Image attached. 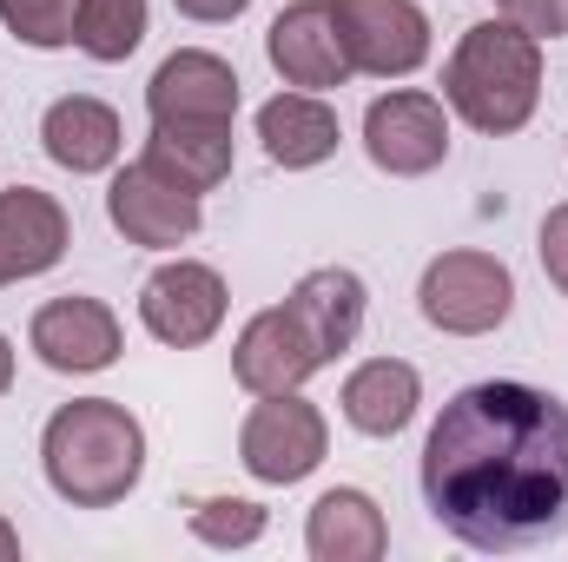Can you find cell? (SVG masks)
I'll return each instance as SVG.
<instances>
[{"mask_svg":"<svg viewBox=\"0 0 568 562\" xmlns=\"http://www.w3.org/2000/svg\"><path fill=\"white\" fill-rule=\"evenodd\" d=\"M40 145H47V159L67 165V172H106V165L120 159V113H113L106 100H93V93H67V100L47 107Z\"/></svg>","mask_w":568,"mask_h":562,"instance_id":"2e32d148","label":"cell"},{"mask_svg":"<svg viewBox=\"0 0 568 562\" xmlns=\"http://www.w3.org/2000/svg\"><path fill=\"white\" fill-rule=\"evenodd\" d=\"M284 304L297 311V324L311 331L317 358L331 364V358H344V351L357 344L364 311H371V291H364V279H357L351 265H317V272H304V279L291 284Z\"/></svg>","mask_w":568,"mask_h":562,"instance_id":"9a60e30c","label":"cell"},{"mask_svg":"<svg viewBox=\"0 0 568 562\" xmlns=\"http://www.w3.org/2000/svg\"><path fill=\"white\" fill-rule=\"evenodd\" d=\"M351 73L404 80L429 60V13L417 0H331Z\"/></svg>","mask_w":568,"mask_h":562,"instance_id":"5b68a950","label":"cell"},{"mask_svg":"<svg viewBox=\"0 0 568 562\" xmlns=\"http://www.w3.org/2000/svg\"><path fill=\"white\" fill-rule=\"evenodd\" d=\"M503 13H509L523 33H536V40L568 33V0H503Z\"/></svg>","mask_w":568,"mask_h":562,"instance_id":"cb8c5ba5","label":"cell"},{"mask_svg":"<svg viewBox=\"0 0 568 562\" xmlns=\"http://www.w3.org/2000/svg\"><path fill=\"white\" fill-rule=\"evenodd\" d=\"M140 324L159 344H172V351L205 344V338L225 324V279H219L212 265H199V259L159 265L140 291Z\"/></svg>","mask_w":568,"mask_h":562,"instance_id":"9c48e42d","label":"cell"},{"mask_svg":"<svg viewBox=\"0 0 568 562\" xmlns=\"http://www.w3.org/2000/svg\"><path fill=\"white\" fill-rule=\"evenodd\" d=\"M7 384H13V344L0 338V398H7Z\"/></svg>","mask_w":568,"mask_h":562,"instance_id":"83f0119b","label":"cell"},{"mask_svg":"<svg viewBox=\"0 0 568 562\" xmlns=\"http://www.w3.org/2000/svg\"><path fill=\"white\" fill-rule=\"evenodd\" d=\"M443 100L456 107L463 127L489 140L523 133L542 100V40L523 33L516 20H476L443 60Z\"/></svg>","mask_w":568,"mask_h":562,"instance_id":"3957f363","label":"cell"},{"mask_svg":"<svg viewBox=\"0 0 568 562\" xmlns=\"http://www.w3.org/2000/svg\"><path fill=\"white\" fill-rule=\"evenodd\" d=\"M304 550H311L317 562H377L384 550H390L384 510H377L364 490H324V496L311 503Z\"/></svg>","mask_w":568,"mask_h":562,"instance_id":"e0dca14e","label":"cell"},{"mask_svg":"<svg viewBox=\"0 0 568 562\" xmlns=\"http://www.w3.org/2000/svg\"><path fill=\"white\" fill-rule=\"evenodd\" d=\"M40 463L53 496H67L73 510H113L145 470V430L113 398H73L40 430Z\"/></svg>","mask_w":568,"mask_h":562,"instance_id":"7a4b0ae2","label":"cell"},{"mask_svg":"<svg viewBox=\"0 0 568 562\" xmlns=\"http://www.w3.org/2000/svg\"><path fill=\"white\" fill-rule=\"evenodd\" d=\"M258 140L272 152V165L284 172H311V165H324L331 152H337V113L317 100V93H278V100H265L258 107Z\"/></svg>","mask_w":568,"mask_h":562,"instance_id":"ffe728a7","label":"cell"},{"mask_svg":"<svg viewBox=\"0 0 568 562\" xmlns=\"http://www.w3.org/2000/svg\"><path fill=\"white\" fill-rule=\"evenodd\" d=\"M536 252H542V272L556 279V291L568 298V205H549V219H542V239H536Z\"/></svg>","mask_w":568,"mask_h":562,"instance_id":"d4e9b609","label":"cell"},{"mask_svg":"<svg viewBox=\"0 0 568 562\" xmlns=\"http://www.w3.org/2000/svg\"><path fill=\"white\" fill-rule=\"evenodd\" d=\"M429 516L483 556H523L568 530V404L536 384H469L424 436Z\"/></svg>","mask_w":568,"mask_h":562,"instance_id":"6da1fadb","label":"cell"},{"mask_svg":"<svg viewBox=\"0 0 568 562\" xmlns=\"http://www.w3.org/2000/svg\"><path fill=\"white\" fill-rule=\"evenodd\" d=\"M232 371H239V384H245L252 398H278V391H297L311 371H324V358H317L311 331L297 324V311H291V304H272V311H258V318L239 331Z\"/></svg>","mask_w":568,"mask_h":562,"instance_id":"8fae6325","label":"cell"},{"mask_svg":"<svg viewBox=\"0 0 568 562\" xmlns=\"http://www.w3.org/2000/svg\"><path fill=\"white\" fill-rule=\"evenodd\" d=\"M73 7L80 0H0V27L40 53L53 47H73Z\"/></svg>","mask_w":568,"mask_h":562,"instance_id":"603a6c76","label":"cell"},{"mask_svg":"<svg viewBox=\"0 0 568 562\" xmlns=\"http://www.w3.org/2000/svg\"><path fill=\"white\" fill-rule=\"evenodd\" d=\"M265 53L278 67L284 87L297 93H324V87H344L351 80V53H344V33H337V13L331 0H297L284 7L265 33Z\"/></svg>","mask_w":568,"mask_h":562,"instance_id":"30bf717a","label":"cell"},{"mask_svg":"<svg viewBox=\"0 0 568 562\" xmlns=\"http://www.w3.org/2000/svg\"><path fill=\"white\" fill-rule=\"evenodd\" d=\"M145 40V0H80L73 7V47L87 60H126Z\"/></svg>","mask_w":568,"mask_h":562,"instance_id":"44dd1931","label":"cell"},{"mask_svg":"<svg viewBox=\"0 0 568 562\" xmlns=\"http://www.w3.org/2000/svg\"><path fill=\"white\" fill-rule=\"evenodd\" d=\"M67 239H73V225H67L53 192H40V185L0 192V284L53 272L67 259Z\"/></svg>","mask_w":568,"mask_h":562,"instance_id":"5bb4252c","label":"cell"},{"mask_svg":"<svg viewBox=\"0 0 568 562\" xmlns=\"http://www.w3.org/2000/svg\"><path fill=\"white\" fill-rule=\"evenodd\" d=\"M13 556H20V536H13V523L0 516V562H13Z\"/></svg>","mask_w":568,"mask_h":562,"instance_id":"4316f807","label":"cell"},{"mask_svg":"<svg viewBox=\"0 0 568 562\" xmlns=\"http://www.w3.org/2000/svg\"><path fill=\"white\" fill-rule=\"evenodd\" d=\"M145 107L152 120H212V127H232L239 113V73L205 53V47H179L159 60L152 87H145Z\"/></svg>","mask_w":568,"mask_h":562,"instance_id":"4fadbf2b","label":"cell"},{"mask_svg":"<svg viewBox=\"0 0 568 562\" xmlns=\"http://www.w3.org/2000/svg\"><path fill=\"white\" fill-rule=\"evenodd\" d=\"M106 219H113V232H120L126 245L165 252V245H185L205 212H199V192H185V185L165 179L152 159H140V165H126V172L106 185Z\"/></svg>","mask_w":568,"mask_h":562,"instance_id":"ba28073f","label":"cell"},{"mask_svg":"<svg viewBox=\"0 0 568 562\" xmlns=\"http://www.w3.org/2000/svg\"><path fill=\"white\" fill-rule=\"evenodd\" d=\"M417 304H424V318L436 331H449V338H483V331H496V324L509 318L516 279H509V265L489 259V252H443V259H429L424 284H417Z\"/></svg>","mask_w":568,"mask_h":562,"instance_id":"277c9868","label":"cell"},{"mask_svg":"<svg viewBox=\"0 0 568 562\" xmlns=\"http://www.w3.org/2000/svg\"><path fill=\"white\" fill-rule=\"evenodd\" d=\"M145 159L165 179H179L185 192H212V185L232 179V127H212V120H152Z\"/></svg>","mask_w":568,"mask_h":562,"instance_id":"ac0fdd59","label":"cell"},{"mask_svg":"<svg viewBox=\"0 0 568 562\" xmlns=\"http://www.w3.org/2000/svg\"><path fill=\"white\" fill-rule=\"evenodd\" d=\"M172 7H179L185 20H205V27H219V20H239L252 0H172Z\"/></svg>","mask_w":568,"mask_h":562,"instance_id":"484cf974","label":"cell"},{"mask_svg":"<svg viewBox=\"0 0 568 562\" xmlns=\"http://www.w3.org/2000/svg\"><path fill=\"white\" fill-rule=\"evenodd\" d=\"M192 536L212 550H252L265 536V503L252 496H205L192 503Z\"/></svg>","mask_w":568,"mask_h":562,"instance_id":"7402d4cb","label":"cell"},{"mask_svg":"<svg viewBox=\"0 0 568 562\" xmlns=\"http://www.w3.org/2000/svg\"><path fill=\"white\" fill-rule=\"evenodd\" d=\"M364 152H371V165L390 172V179H424V172H436V165L449 159L443 100L410 93V87L371 100V113H364Z\"/></svg>","mask_w":568,"mask_h":562,"instance_id":"52a82bcc","label":"cell"},{"mask_svg":"<svg viewBox=\"0 0 568 562\" xmlns=\"http://www.w3.org/2000/svg\"><path fill=\"white\" fill-rule=\"evenodd\" d=\"M324 443H331V430L317 418V404H304L297 391H278V398H258V411L245 418L239 463L258 483H304L324 463Z\"/></svg>","mask_w":568,"mask_h":562,"instance_id":"8992f818","label":"cell"},{"mask_svg":"<svg viewBox=\"0 0 568 562\" xmlns=\"http://www.w3.org/2000/svg\"><path fill=\"white\" fill-rule=\"evenodd\" d=\"M33 351L47 371L60 378H87V371H106L120 358V318L100 304V298H53L33 311Z\"/></svg>","mask_w":568,"mask_h":562,"instance_id":"7c38bea8","label":"cell"},{"mask_svg":"<svg viewBox=\"0 0 568 562\" xmlns=\"http://www.w3.org/2000/svg\"><path fill=\"white\" fill-rule=\"evenodd\" d=\"M417 404H424V378L404 358H371L344 378V418L364 436H397L417 418Z\"/></svg>","mask_w":568,"mask_h":562,"instance_id":"d6986e66","label":"cell"}]
</instances>
